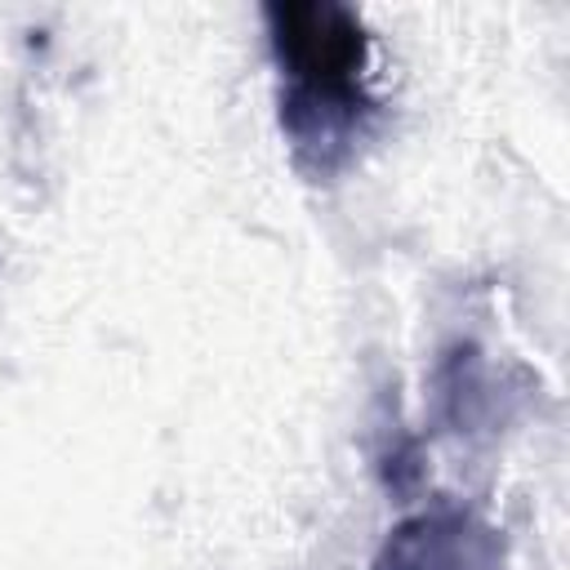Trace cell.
Returning a JSON list of instances; mask_svg holds the SVG:
<instances>
[{
  "label": "cell",
  "instance_id": "6da1fadb",
  "mask_svg": "<svg viewBox=\"0 0 570 570\" xmlns=\"http://www.w3.org/2000/svg\"><path fill=\"white\" fill-rule=\"evenodd\" d=\"M267 27L281 62L307 98H352L365 62V31L352 9L330 0H285L267 4Z\"/></svg>",
  "mask_w": 570,
  "mask_h": 570
}]
</instances>
